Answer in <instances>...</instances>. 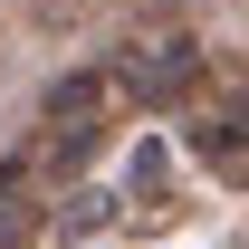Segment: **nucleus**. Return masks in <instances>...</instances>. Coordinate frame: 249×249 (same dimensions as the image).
I'll return each instance as SVG.
<instances>
[{"label": "nucleus", "instance_id": "nucleus-4", "mask_svg": "<svg viewBox=\"0 0 249 249\" xmlns=\"http://www.w3.org/2000/svg\"><path fill=\"white\" fill-rule=\"evenodd\" d=\"M115 211L134 220V230H173V220L192 211V201H182V182H173V144H163V134H134L124 182H115Z\"/></svg>", "mask_w": 249, "mask_h": 249}, {"label": "nucleus", "instance_id": "nucleus-3", "mask_svg": "<svg viewBox=\"0 0 249 249\" xmlns=\"http://www.w3.org/2000/svg\"><path fill=\"white\" fill-rule=\"evenodd\" d=\"M124 115H134V106H124V77H115V58H77V67H58V77L38 87V124H77V134H115Z\"/></svg>", "mask_w": 249, "mask_h": 249}, {"label": "nucleus", "instance_id": "nucleus-6", "mask_svg": "<svg viewBox=\"0 0 249 249\" xmlns=\"http://www.w3.org/2000/svg\"><path fill=\"white\" fill-rule=\"evenodd\" d=\"M115 220H124V211H115V192H96L87 173H77V182H58V192H48V220H38V240H58V249H96Z\"/></svg>", "mask_w": 249, "mask_h": 249}, {"label": "nucleus", "instance_id": "nucleus-1", "mask_svg": "<svg viewBox=\"0 0 249 249\" xmlns=\"http://www.w3.org/2000/svg\"><path fill=\"white\" fill-rule=\"evenodd\" d=\"M115 77H124V106H144V115H163V106H192V96H201V77H211V58H201V29H182V19L134 29V38L115 48Z\"/></svg>", "mask_w": 249, "mask_h": 249}, {"label": "nucleus", "instance_id": "nucleus-2", "mask_svg": "<svg viewBox=\"0 0 249 249\" xmlns=\"http://www.w3.org/2000/svg\"><path fill=\"white\" fill-rule=\"evenodd\" d=\"M182 163H201L211 182H249V77L182 106Z\"/></svg>", "mask_w": 249, "mask_h": 249}, {"label": "nucleus", "instance_id": "nucleus-7", "mask_svg": "<svg viewBox=\"0 0 249 249\" xmlns=\"http://www.w3.org/2000/svg\"><path fill=\"white\" fill-rule=\"evenodd\" d=\"M96 10H106V0H19V19H29L38 38H77Z\"/></svg>", "mask_w": 249, "mask_h": 249}, {"label": "nucleus", "instance_id": "nucleus-5", "mask_svg": "<svg viewBox=\"0 0 249 249\" xmlns=\"http://www.w3.org/2000/svg\"><path fill=\"white\" fill-rule=\"evenodd\" d=\"M38 220H48L38 144H10V154H0V249H38Z\"/></svg>", "mask_w": 249, "mask_h": 249}]
</instances>
